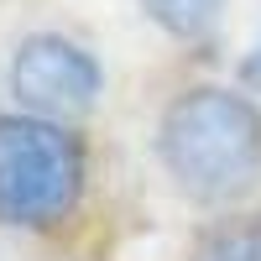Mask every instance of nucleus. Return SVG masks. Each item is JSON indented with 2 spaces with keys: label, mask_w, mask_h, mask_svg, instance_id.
<instances>
[{
  "label": "nucleus",
  "mask_w": 261,
  "mask_h": 261,
  "mask_svg": "<svg viewBox=\"0 0 261 261\" xmlns=\"http://www.w3.org/2000/svg\"><path fill=\"white\" fill-rule=\"evenodd\" d=\"M84 193V146L53 115H0V220L53 225Z\"/></svg>",
  "instance_id": "obj_2"
},
{
  "label": "nucleus",
  "mask_w": 261,
  "mask_h": 261,
  "mask_svg": "<svg viewBox=\"0 0 261 261\" xmlns=\"http://www.w3.org/2000/svg\"><path fill=\"white\" fill-rule=\"evenodd\" d=\"M199 261H261V220H235L199 246Z\"/></svg>",
  "instance_id": "obj_5"
},
{
  "label": "nucleus",
  "mask_w": 261,
  "mask_h": 261,
  "mask_svg": "<svg viewBox=\"0 0 261 261\" xmlns=\"http://www.w3.org/2000/svg\"><path fill=\"white\" fill-rule=\"evenodd\" d=\"M11 89L37 115H84L105 89L94 53H84L68 37H27L11 58Z\"/></svg>",
  "instance_id": "obj_3"
},
{
  "label": "nucleus",
  "mask_w": 261,
  "mask_h": 261,
  "mask_svg": "<svg viewBox=\"0 0 261 261\" xmlns=\"http://www.w3.org/2000/svg\"><path fill=\"white\" fill-rule=\"evenodd\" d=\"M157 146L183 193L209 204L241 199L261 178V110L246 94L204 84L167 105Z\"/></svg>",
  "instance_id": "obj_1"
},
{
  "label": "nucleus",
  "mask_w": 261,
  "mask_h": 261,
  "mask_svg": "<svg viewBox=\"0 0 261 261\" xmlns=\"http://www.w3.org/2000/svg\"><path fill=\"white\" fill-rule=\"evenodd\" d=\"M241 79L251 84V89H261V42H256V47L246 53V63H241Z\"/></svg>",
  "instance_id": "obj_6"
},
{
  "label": "nucleus",
  "mask_w": 261,
  "mask_h": 261,
  "mask_svg": "<svg viewBox=\"0 0 261 261\" xmlns=\"http://www.w3.org/2000/svg\"><path fill=\"white\" fill-rule=\"evenodd\" d=\"M141 11L157 21V27L167 32V37H183V42H193V37H204L214 21H220V11H225V0H141Z\"/></svg>",
  "instance_id": "obj_4"
}]
</instances>
